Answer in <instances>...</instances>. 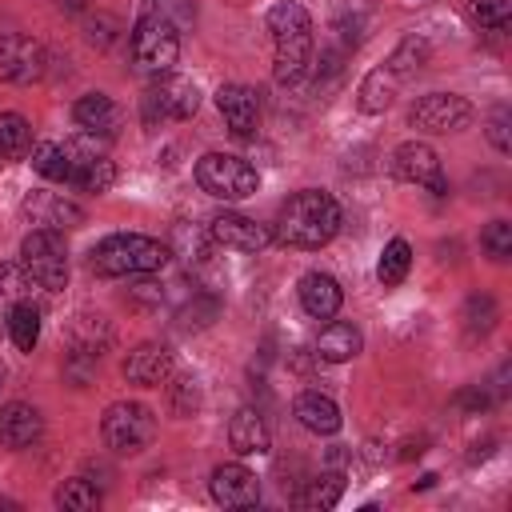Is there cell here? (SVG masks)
Returning a JSON list of instances; mask_svg holds the SVG:
<instances>
[{
  "instance_id": "6da1fadb",
  "label": "cell",
  "mask_w": 512,
  "mask_h": 512,
  "mask_svg": "<svg viewBox=\"0 0 512 512\" xmlns=\"http://www.w3.org/2000/svg\"><path fill=\"white\" fill-rule=\"evenodd\" d=\"M336 228H340V204L320 188H304L284 200L272 236L288 248H324L336 236Z\"/></svg>"
},
{
  "instance_id": "7a4b0ae2",
  "label": "cell",
  "mask_w": 512,
  "mask_h": 512,
  "mask_svg": "<svg viewBox=\"0 0 512 512\" xmlns=\"http://www.w3.org/2000/svg\"><path fill=\"white\" fill-rule=\"evenodd\" d=\"M168 244L152 240V236H140V232H116V236H104L92 256H88V268L96 276H144V272H160L168 264Z\"/></svg>"
},
{
  "instance_id": "3957f363",
  "label": "cell",
  "mask_w": 512,
  "mask_h": 512,
  "mask_svg": "<svg viewBox=\"0 0 512 512\" xmlns=\"http://www.w3.org/2000/svg\"><path fill=\"white\" fill-rule=\"evenodd\" d=\"M196 184L216 200H244L256 192L260 176L248 160H240L232 152H208L196 160Z\"/></svg>"
},
{
  "instance_id": "277c9868",
  "label": "cell",
  "mask_w": 512,
  "mask_h": 512,
  "mask_svg": "<svg viewBox=\"0 0 512 512\" xmlns=\"http://www.w3.org/2000/svg\"><path fill=\"white\" fill-rule=\"evenodd\" d=\"M100 436H104V444H108L116 456H136V452H144V448L152 444V436H156V416H152V408H144V404L120 400V404H112V408L104 412Z\"/></svg>"
},
{
  "instance_id": "5b68a950",
  "label": "cell",
  "mask_w": 512,
  "mask_h": 512,
  "mask_svg": "<svg viewBox=\"0 0 512 512\" xmlns=\"http://www.w3.org/2000/svg\"><path fill=\"white\" fill-rule=\"evenodd\" d=\"M20 256H24V268L28 276L44 288V292H60L68 284V248H64V236L52 232V228H32L24 240H20Z\"/></svg>"
},
{
  "instance_id": "8992f818",
  "label": "cell",
  "mask_w": 512,
  "mask_h": 512,
  "mask_svg": "<svg viewBox=\"0 0 512 512\" xmlns=\"http://www.w3.org/2000/svg\"><path fill=\"white\" fill-rule=\"evenodd\" d=\"M180 56V40H176V28L164 12H152L136 24L132 32V60L144 68V72H168Z\"/></svg>"
},
{
  "instance_id": "52a82bcc",
  "label": "cell",
  "mask_w": 512,
  "mask_h": 512,
  "mask_svg": "<svg viewBox=\"0 0 512 512\" xmlns=\"http://www.w3.org/2000/svg\"><path fill=\"white\" fill-rule=\"evenodd\" d=\"M200 108V88L184 76H164L156 88L144 96V120L156 128V120H188Z\"/></svg>"
},
{
  "instance_id": "ba28073f",
  "label": "cell",
  "mask_w": 512,
  "mask_h": 512,
  "mask_svg": "<svg viewBox=\"0 0 512 512\" xmlns=\"http://www.w3.org/2000/svg\"><path fill=\"white\" fill-rule=\"evenodd\" d=\"M48 68V52L40 40L32 36H20V32H8L0 36V80L8 84H32L40 80Z\"/></svg>"
},
{
  "instance_id": "9c48e42d",
  "label": "cell",
  "mask_w": 512,
  "mask_h": 512,
  "mask_svg": "<svg viewBox=\"0 0 512 512\" xmlns=\"http://www.w3.org/2000/svg\"><path fill=\"white\" fill-rule=\"evenodd\" d=\"M408 116L420 132H460L472 120V104L464 96H452V92H428L412 104Z\"/></svg>"
},
{
  "instance_id": "30bf717a",
  "label": "cell",
  "mask_w": 512,
  "mask_h": 512,
  "mask_svg": "<svg viewBox=\"0 0 512 512\" xmlns=\"http://www.w3.org/2000/svg\"><path fill=\"white\" fill-rule=\"evenodd\" d=\"M392 176L404 180V184H428L436 196L448 192V180L440 176V156L420 140H404L392 152Z\"/></svg>"
},
{
  "instance_id": "8fae6325",
  "label": "cell",
  "mask_w": 512,
  "mask_h": 512,
  "mask_svg": "<svg viewBox=\"0 0 512 512\" xmlns=\"http://www.w3.org/2000/svg\"><path fill=\"white\" fill-rule=\"evenodd\" d=\"M208 236H212L220 248H232V252H260V248L272 240V228H268V224H256V220L244 216V212H220V216H212Z\"/></svg>"
},
{
  "instance_id": "7c38bea8",
  "label": "cell",
  "mask_w": 512,
  "mask_h": 512,
  "mask_svg": "<svg viewBox=\"0 0 512 512\" xmlns=\"http://www.w3.org/2000/svg\"><path fill=\"white\" fill-rule=\"evenodd\" d=\"M20 212H24L36 228H52V232H64V228L84 224V208L72 204V200H64V196H56V192H32V196L20 204Z\"/></svg>"
},
{
  "instance_id": "4fadbf2b",
  "label": "cell",
  "mask_w": 512,
  "mask_h": 512,
  "mask_svg": "<svg viewBox=\"0 0 512 512\" xmlns=\"http://www.w3.org/2000/svg\"><path fill=\"white\" fill-rule=\"evenodd\" d=\"M212 500L224 508H248L260 500V480L244 464H220L212 472Z\"/></svg>"
},
{
  "instance_id": "5bb4252c",
  "label": "cell",
  "mask_w": 512,
  "mask_h": 512,
  "mask_svg": "<svg viewBox=\"0 0 512 512\" xmlns=\"http://www.w3.org/2000/svg\"><path fill=\"white\" fill-rule=\"evenodd\" d=\"M216 108H220L224 124L236 136H252V128L260 120V96H256V88H248V84H224L216 92Z\"/></svg>"
},
{
  "instance_id": "9a60e30c",
  "label": "cell",
  "mask_w": 512,
  "mask_h": 512,
  "mask_svg": "<svg viewBox=\"0 0 512 512\" xmlns=\"http://www.w3.org/2000/svg\"><path fill=\"white\" fill-rule=\"evenodd\" d=\"M124 376L140 388H160L172 376V352L164 344H140L124 356Z\"/></svg>"
},
{
  "instance_id": "2e32d148",
  "label": "cell",
  "mask_w": 512,
  "mask_h": 512,
  "mask_svg": "<svg viewBox=\"0 0 512 512\" xmlns=\"http://www.w3.org/2000/svg\"><path fill=\"white\" fill-rule=\"evenodd\" d=\"M296 292H300V308H304L312 320H332V316L340 312V300H344L340 284H336L328 272H304Z\"/></svg>"
},
{
  "instance_id": "e0dca14e",
  "label": "cell",
  "mask_w": 512,
  "mask_h": 512,
  "mask_svg": "<svg viewBox=\"0 0 512 512\" xmlns=\"http://www.w3.org/2000/svg\"><path fill=\"white\" fill-rule=\"evenodd\" d=\"M44 432V420L32 404L24 400H12L8 408H0V444L8 448H32Z\"/></svg>"
},
{
  "instance_id": "ac0fdd59",
  "label": "cell",
  "mask_w": 512,
  "mask_h": 512,
  "mask_svg": "<svg viewBox=\"0 0 512 512\" xmlns=\"http://www.w3.org/2000/svg\"><path fill=\"white\" fill-rule=\"evenodd\" d=\"M72 116H76V124H80L84 132H96V136H116V128H120V120H124L120 104H116L112 96H104V92L80 96L76 108H72Z\"/></svg>"
},
{
  "instance_id": "d6986e66",
  "label": "cell",
  "mask_w": 512,
  "mask_h": 512,
  "mask_svg": "<svg viewBox=\"0 0 512 512\" xmlns=\"http://www.w3.org/2000/svg\"><path fill=\"white\" fill-rule=\"evenodd\" d=\"M264 24H268V32H272L276 44L312 40V16H308V8L296 4V0H280V4H272L268 16H264Z\"/></svg>"
},
{
  "instance_id": "ffe728a7",
  "label": "cell",
  "mask_w": 512,
  "mask_h": 512,
  "mask_svg": "<svg viewBox=\"0 0 512 512\" xmlns=\"http://www.w3.org/2000/svg\"><path fill=\"white\" fill-rule=\"evenodd\" d=\"M292 412H296V420H300L308 432H316V436L340 432V408H336V400L324 396V392H312V388L300 392L296 404H292Z\"/></svg>"
},
{
  "instance_id": "44dd1931",
  "label": "cell",
  "mask_w": 512,
  "mask_h": 512,
  "mask_svg": "<svg viewBox=\"0 0 512 512\" xmlns=\"http://www.w3.org/2000/svg\"><path fill=\"white\" fill-rule=\"evenodd\" d=\"M360 348H364L360 328H356V324H344V320H332V324L320 332V340H316V356L328 360V364H344V360H352Z\"/></svg>"
},
{
  "instance_id": "7402d4cb",
  "label": "cell",
  "mask_w": 512,
  "mask_h": 512,
  "mask_svg": "<svg viewBox=\"0 0 512 512\" xmlns=\"http://www.w3.org/2000/svg\"><path fill=\"white\" fill-rule=\"evenodd\" d=\"M228 444L240 452V456H256L268 448V424L256 408H240L232 420H228Z\"/></svg>"
},
{
  "instance_id": "603a6c76",
  "label": "cell",
  "mask_w": 512,
  "mask_h": 512,
  "mask_svg": "<svg viewBox=\"0 0 512 512\" xmlns=\"http://www.w3.org/2000/svg\"><path fill=\"white\" fill-rule=\"evenodd\" d=\"M312 64V40H292V44H276V64H272V76L276 84H300L304 72Z\"/></svg>"
},
{
  "instance_id": "cb8c5ba5",
  "label": "cell",
  "mask_w": 512,
  "mask_h": 512,
  "mask_svg": "<svg viewBox=\"0 0 512 512\" xmlns=\"http://www.w3.org/2000/svg\"><path fill=\"white\" fill-rule=\"evenodd\" d=\"M4 316H8V336H12V344H16L20 352H32L36 340H40V308H36L32 300H16Z\"/></svg>"
},
{
  "instance_id": "d4e9b609",
  "label": "cell",
  "mask_w": 512,
  "mask_h": 512,
  "mask_svg": "<svg viewBox=\"0 0 512 512\" xmlns=\"http://www.w3.org/2000/svg\"><path fill=\"white\" fill-rule=\"evenodd\" d=\"M340 492H344V476H340V472H324V476L308 480V484L292 496V504H296V508H332V504L340 500Z\"/></svg>"
},
{
  "instance_id": "484cf974",
  "label": "cell",
  "mask_w": 512,
  "mask_h": 512,
  "mask_svg": "<svg viewBox=\"0 0 512 512\" xmlns=\"http://www.w3.org/2000/svg\"><path fill=\"white\" fill-rule=\"evenodd\" d=\"M72 344H76V352H84V356H100V352L112 344L108 320H104V316H76V324H72Z\"/></svg>"
},
{
  "instance_id": "4316f807",
  "label": "cell",
  "mask_w": 512,
  "mask_h": 512,
  "mask_svg": "<svg viewBox=\"0 0 512 512\" xmlns=\"http://www.w3.org/2000/svg\"><path fill=\"white\" fill-rule=\"evenodd\" d=\"M392 96H396V76L388 68H376L360 80V108L364 112H384L392 104Z\"/></svg>"
},
{
  "instance_id": "83f0119b",
  "label": "cell",
  "mask_w": 512,
  "mask_h": 512,
  "mask_svg": "<svg viewBox=\"0 0 512 512\" xmlns=\"http://www.w3.org/2000/svg\"><path fill=\"white\" fill-rule=\"evenodd\" d=\"M28 144H32L28 120H24L20 112H0V156L16 160V156L28 152Z\"/></svg>"
},
{
  "instance_id": "f1b7e54d",
  "label": "cell",
  "mask_w": 512,
  "mask_h": 512,
  "mask_svg": "<svg viewBox=\"0 0 512 512\" xmlns=\"http://www.w3.org/2000/svg\"><path fill=\"white\" fill-rule=\"evenodd\" d=\"M408 264H412V248H408V240H388L384 252H380V268H376L380 284L396 288V284L408 276Z\"/></svg>"
},
{
  "instance_id": "f546056e",
  "label": "cell",
  "mask_w": 512,
  "mask_h": 512,
  "mask_svg": "<svg viewBox=\"0 0 512 512\" xmlns=\"http://www.w3.org/2000/svg\"><path fill=\"white\" fill-rule=\"evenodd\" d=\"M424 64H428V40H420V36H404L396 44V52L388 56V72L392 76H412Z\"/></svg>"
},
{
  "instance_id": "4dcf8cb0",
  "label": "cell",
  "mask_w": 512,
  "mask_h": 512,
  "mask_svg": "<svg viewBox=\"0 0 512 512\" xmlns=\"http://www.w3.org/2000/svg\"><path fill=\"white\" fill-rule=\"evenodd\" d=\"M56 504L64 508V512H92L96 504H100V492H96V484H88V480H64L60 488H56Z\"/></svg>"
},
{
  "instance_id": "1f68e13d",
  "label": "cell",
  "mask_w": 512,
  "mask_h": 512,
  "mask_svg": "<svg viewBox=\"0 0 512 512\" xmlns=\"http://www.w3.org/2000/svg\"><path fill=\"white\" fill-rule=\"evenodd\" d=\"M32 168L40 176H48V180H72V164H68L64 148L60 144H48V140L32 148Z\"/></svg>"
},
{
  "instance_id": "d6a6232c",
  "label": "cell",
  "mask_w": 512,
  "mask_h": 512,
  "mask_svg": "<svg viewBox=\"0 0 512 512\" xmlns=\"http://www.w3.org/2000/svg\"><path fill=\"white\" fill-rule=\"evenodd\" d=\"M28 288H32L28 268H20V264H0V308H4V312H8L16 300H28Z\"/></svg>"
},
{
  "instance_id": "836d02e7",
  "label": "cell",
  "mask_w": 512,
  "mask_h": 512,
  "mask_svg": "<svg viewBox=\"0 0 512 512\" xmlns=\"http://www.w3.org/2000/svg\"><path fill=\"white\" fill-rule=\"evenodd\" d=\"M72 184H80L84 192H108V188L116 184V164L100 156V160L76 168V172H72Z\"/></svg>"
},
{
  "instance_id": "e575fe53",
  "label": "cell",
  "mask_w": 512,
  "mask_h": 512,
  "mask_svg": "<svg viewBox=\"0 0 512 512\" xmlns=\"http://www.w3.org/2000/svg\"><path fill=\"white\" fill-rule=\"evenodd\" d=\"M492 324H496V300L488 292L468 296V304H464V328L472 336H484V332H492Z\"/></svg>"
},
{
  "instance_id": "d590c367",
  "label": "cell",
  "mask_w": 512,
  "mask_h": 512,
  "mask_svg": "<svg viewBox=\"0 0 512 512\" xmlns=\"http://www.w3.org/2000/svg\"><path fill=\"white\" fill-rule=\"evenodd\" d=\"M468 12L480 28H492V32H504L508 28V16H512V0H468Z\"/></svg>"
},
{
  "instance_id": "8d00e7d4",
  "label": "cell",
  "mask_w": 512,
  "mask_h": 512,
  "mask_svg": "<svg viewBox=\"0 0 512 512\" xmlns=\"http://www.w3.org/2000/svg\"><path fill=\"white\" fill-rule=\"evenodd\" d=\"M480 244H484V252H488L496 264H504V260L512 256V224H508V220H492V224L484 228Z\"/></svg>"
},
{
  "instance_id": "74e56055",
  "label": "cell",
  "mask_w": 512,
  "mask_h": 512,
  "mask_svg": "<svg viewBox=\"0 0 512 512\" xmlns=\"http://www.w3.org/2000/svg\"><path fill=\"white\" fill-rule=\"evenodd\" d=\"M196 408H200V384H196V376H180L172 384V412L176 416H192Z\"/></svg>"
},
{
  "instance_id": "f35d334b",
  "label": "cell",
  "mask_w": 512,
  "mask_h": 512,
  "mask_svg": "<svg viewBox=\"0 0 512 512\" xmlns=\"http://www.w3.org/2000/svg\"><path fill=\"white\" fill-rule=\"evenodd\" d=\"M508 124H512L508 108H504V104H496V108H492V116H488V140H492V148H496V152H508V148H512Z\"/></svg>"
},
{
  "instance_id": "ab89813d",
  "label": "cell",
  "mask_w": 512,
  "mask_h": 512,
  "mask_svg": "<svg viewBox=\"0 0 512 512\" xmlns=\"http://www.w3.org/2000/svg\"><path fill=\"white\" fill-rule=\"evenodd\" d=\"M364 28H368V16H364V12L344 8V12L336 16V32L344 36V44H360V40H364Z\"/></svg>"
},
{
  "instance_id": "60d3db41",
  "label": "cell",
  "mask_w": 512,
  "mask_h": 512,
  "mask_svg": "<svg viewBox=\"0 0 512 512\" xmlns=\"http://www.w3.org/2000/svg\"><path fill=\"white\" fill-rule=\"evenodd\" d=\"M216 308H220V304H216L212 296H200V300H192V304L180 312V324H184V328H204V324L216 316Z\"/></svg>"
},
{
  "instance_id": "b9f144b4",
  "label": "cell",
  "mask_w": 512,
  "mask_h": 512,
  "mask_svg": "<svg viewBox=\"0 0 512 512\" xmlns=\"http://www.w3.org/2000/svg\"><path fill=\"white\" fill-rule=\"evenodd\" d=\"M344 64H340V52H324L320 56V72H316V92H328L332 80H340Z\"/></svg>"
},
{
  "instance_id": "7bdbcfd3",
  "label": "cell",
  "mask_w": 512,
  "mask_h": 512,
  "mask_svg": "<svg viewBox=\"0 0 512 512\" xmlns=\"http://www.w3.org/2000/svg\"><path fill=\"white\" fill-rule=\"evenodd\" d=\"M112 36H116V20H112V16H96V20H88V44L108 48Z\"/></svg>"
},
{
  "instance_id": "ee69618b",
  "label": "cell",
  "mask_w": 512,
  "mask_h": 512,
  "mask_svg": "<svg viewBox=\"0 0 512 512\" xmlns=\"http://www.w3.org/2000/svg\"><path fill=\"white\" fill-rule=\"evenodd\" d=\"M176 244H180L184 252H196V260L204 256V236H200L196 228H192V236H188V224H180V228H176Z\"/></svg>"
},
{
  "instance_id": "f6af8a7d",
  "label": "cell",
  "mask_w": 512,
  "mask_h": 512,
  "mask_svg": "<svg viewBox=\"0 0 512 512\" xmlns=\"http://www.w3.org/2000/svg\"><path fill=\"white\" fill-rule=\"evenodd\" d=\"M460 404H464V408H484L488 396H484L480 388H468V392H460Z\"/></svg>"
}]
</instances>
